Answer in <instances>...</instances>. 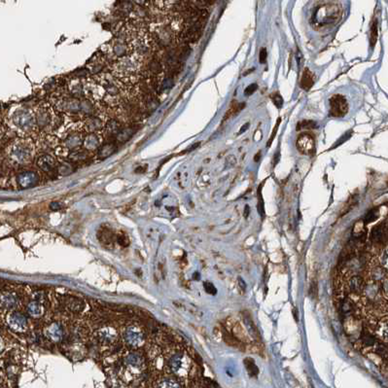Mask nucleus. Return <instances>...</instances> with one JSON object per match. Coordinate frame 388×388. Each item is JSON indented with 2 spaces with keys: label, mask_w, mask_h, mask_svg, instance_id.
I'll list each match as a JSON object with an SVG mask.
<instances>
[{
  "label": "nucleus",
  "mask_w": 388,
  "mask_h": 388,
  "mask_svg": "<svg viewBox=\"0 0 388 388\" xmlns=\"http://www.w3.org/2000/svg\"><path fill=\"white\" fill-rule=\"evenodd\" d=\"M143 60L136 54H130L112 62V74L125 85L135 84L140 75Z\"/></svg>",
  "instance_id": "f257e3e1"
},
{
  "label": "nucleus",
  "mask_w": 388,
  "mask_h": 388,
  "mask_svg": "<svg viewBox=\"0 0 388 388\" xmlns=\"http://www.w3.org/2000/svg\"><path fill=\"white\" fill-rule=\"evenodd\" d=\"M36 146L29 138L18 139L8 148V157L17 165L30 164L34 159Z\"/></svg>",
  "instance_id": "f03ea898"
},
{
  "label": "nucleus",
  "mask_w": 388,
  "mask_h": 388,
  "mask_svg": "<svg viewBox=\"0 0 388 388\" xmlns=\"http://www.w3.org/2000/svg\"><path fill=\"white\" fill-rule=\"evenodd\" d=\"M12 124L22 136L28 138L38 131L34 110L28 107L17 109L12 115Z\"/></svg>",
  "instance_id": "7ed1b4c3"
},
{
  "label": "nucleus",
  "mask_w": 388,
  "mask_h": 388,
  "mask_svg": "<svg viewBox=\"0 0 388 388\" xmlns=\"http://www.w3.org/2000/svg\"><path fill=\"white\" fill-rule=\"evenodd\" d=\"M33 110L38 131L44 134H49L53 130H56L57 125L59 124L60 116L56 114L55 110L49 103L42 102Z\"/></svg>",
  "instance_id": "20e7f679"
},
{
  "label": "nucleus",
  "mask_w": 388,
  "mask_h": 388,
  "mask_svg": "<svg viewBox=\"0 0 388 388\" xmlns=\"http://www.w3.org/2000/svg\"><path fill=\"white\" fill-rule=\"evenodd\" d=\"M193 365L194 363L192 362L190 355H187L184 352H176L170 360V368L172 373L179 377L189 376Z\"/></svg>",
  "instance_id": "39448f33"
},
{
  "label": "nucleus",
  "mask_w": 388,
  "mask_h": 388,
  "mask_svg": "<svg viewBox=\"0 0 388 388\" xmlns=\"http://www.w3.org/2000/svg\"><path fill=\"white\" fill-rule=\"evenodd\" d=\"M341 17L340 9L334 5H324L314 13L313 21L318 24L319 27H326L330 24H334Z\"/></svg>",
  "instance_id": "423d86ee"
},
{
  "label": "nucleus",
  "mask_w": 388,
  "mask_h": 388,
  "mask_svg": "<svg viewBox=\"0 0 388 388\" xmlns=\"http://www.w3.org/2000/svg\"><path fill=\"white\" fill-rule=\"evenodd\" d=\"M371 240L373 244V249H375L376 252L382 251V245H386L387 241V221L384 220V222H381L374 226L371 233Z\"/></svg>",
  "instance_id": "0eeeda50"
},
{
  "label": "nucleus",
  "mask_w": 388,
  "mask_h": 388,
  "mask_svg": "<svg viewBox=\"0 0 388 388\" xmlns=\"http://www.w3.org/2000/svg\"><path fill=\"white\" fill-rule=\"evenodd\" d=\"M224 328L228 332H230L237 340H239L240 342H243L244 344H247L249 342H252L250 340L249 335H247L245 329L242 327V325L238 321L232 319V318H228L226 320V324H225Z\"/></svg>",
  "instance_id": "6e6552de"
},
{
  "label": "nucleus",
  "mask_w": 388,
  "mask_h": 388,
  "mask_svg": "<svg viewBox=\"0 0 388 388\" xmlns=\"http://www.w3.org/2000/svg\"><path fill=\"white\" fill-rule=\"evenodd\" d=\"M348 111V104L344 96L335 94L330 98V114L333 117H342Z\"/></svg>",
  "instance_id": "1a4fd4ad"
},
{
  "label": "nucleus",
  "mask_w": 388,
  "mask_h": 388,
  "mask_svg": "<svg viewBox=\"0 0 388 388\" xmlns=\"http://www.w3.org/2000/svg\"><path fill=\"white\" fill-rule=\"evenodd\" d=\"M298 150L305 155H312L315 150L314 139L309 133H304L299 136L297 140Z\"/></svg>",
  "instance_id": "9d476101"
},
{
  "label": "nucleus",
  "mask_w": 388,
  "mask_h": 388,
  "mask_svg": "<svg viewBox=\"0 0 388 388\" xmlns=\"http://www.w3.org/2000/svg\"><path fill=\"white\" fill-rule=\"evenodd\" d=\"M105 123L101 117L90 116L82 121V128L89 134L102 133Z\"/></svg>",
  "instance_id": "9b49d317"
},
{
  "label": "nucleus",
  "mask_w": 388,
  "mask_h": 388,
  "mask_svg": "<svg viewBox=\"0 0 388 388\" xmlns=\"http://www.w3.org/2000/svg\"><path fill=\"white\" fill-rule=\"evenodd\" d=\"M124 340L131 346L140 347L144 342V333L140 327H128L124 332Z\"/></svg>",
  "instance_id": "f8f14e48"
},
{
  "label": "nucleus",
  "mask_w": 388,
  "mask_h": 388,
  "mask_svg": "<svg viewBox=\"0 0 388 388\" xmlns=\"http://www.w3.org/2000/svg\"><path fill=\"white\" fill-rule=\"evenodd\" d=\"M96 339L99 343L103 345H112L113 343L117 342L118 340V333L117 331L112 327H102L100 328L96 334Z\"/></svg>",
  "instance_id": "ddd939ff"
},
{
  "label": "nucleus",
  "mask_w": 388,
  "mask_h": 388,
  "mask_svg": "<svg viewBox=\"0 0 388 388\" xmlns=\"http://www.w3.org/2000/svg\"><path fill=\"white\" fill-rule=\"evenodd\" d=\"M124 365L127 372L131 371L133 373H140L144 367V361L140 354L132 352L124 356Z\"/></svg>",
  "instance_id": "4468645a"
},
{
  "label": "nucleus",
  "mask_w": 388,
  "mask_h": 388,
  "mask_svg": "<svg viewBox=\"0 0 388 388\" xmlns=\"http://www.w3.org/2000/svg\"><path fill=\"white\" fill-rule=\"evenodd\" d=\"M83 139L84 138L80 131H74V132H71L69 135H67V137L64 139L61 145L70 152L81 148L83 144Z\"/></svg>",
  "instance_id": "2eb2a0df"
},
{
  "label": "nucleus",
  "mask_w": 388,
  "mask_h": 388,
  "mask_svg": "<svg viewBox=\"0 0 388 388\" xmlns=\"http://www.w3.org/2000/svg\"><path fill=\"white\" fill-rule=\"evenodd\" d=\"M7 323L11 329L17 332L24 331L28 325L26 316L20 312H11L7 316Z\"/></svg>",
  "instance_id": "dca6fc26"
},
{
  "label": "nucleus",
  "mask_w": 388,
  "mask_h": 388,
  "mask_svg": "<svg viewBox=\"0 0 388 388\" xmlns=\"http://www.w3.org/2000/svg\"><path fill=\"white\" fill-rule=\"evenodd\" d=\"M18 305V297L15 293L3 290L0 292V309L10 311L13 310Z\"/></svg>",
  "instance_id": "f3484780"
},
{
  "label": "nucleus",
  "mask_w": 388,
  "mask_h": 388,
  "mask_svg": "<svg viewBox=\"0 0 388 388\" xmlns=\"http://www.w3.org/2000/svg\"><path fill=\"white\" fill-rule=\"evenodd\" d=\"M39 181L38 174L34 171H25L18 176V183L22 188H32Z\"/></svg>",
  "instance_id": "a211bd4d"
},
{
  "label": "nucleus",
  "mask_w": 388,
  "mask_h": 388,
  "mask_svg": "<svg viewBox=\"0 0 388 388\" xmlns=\"http://www.w3.org/2000/svg\"><path fill=\"white\" fill-rule=\"evenodd\" d=\"M101 138L97 134H89L83 139L82 147L87 151L91 152L98 149L101 146Z\"/></svg>",
  "instance_id": "6ab92c4d"
},
{
  "label": "nucleus",
  "mask_w": 388,
  "mask_h": 388,
  "mask_svg": "<svg viewBox=\"0 0 388 388\" xmlns=\"http://www.w3.org/2000/svg\"><path fill=\"white\" fill-rule=\"evenodd\" d=\"M243 321H244V324H245V326H246L247 330H248L249 335L254 340V342L258 343L259 345H262V339H261L260 332H259L257 326H256V324L254 323V321L251 319V317L249 316V314H247V313L243 314Z\"/></svg>",
  "instance_id": "aec40b11"
},
{
  "label": "nucleus",
  "mask_w": 388,
  "mask_h": 388,
  "mask_svg": "<svg viewBox=\"0 0 388 388\" xmlns=\"http://www.w3.org/2000/svg\"><path fill=\"white\" fill-rule=\"evenodd\" d=\"M36 164H37V167L41 171H45V172H50L57 167V161H56L55 157L49 155V154L40 156L37 159Z\"/></svg>",
  "instance_id": "412c9836"
},
{
  "label": "nucleus",
  "mask_w": 388,
  "mask_h": 388,
  "mask_svg": "<svg viewBox=\"0 0 388 388\" xmlns=\"http://www.w3.org/2000/svg\"><path fill=\"white\" fill-rule=\"evenodd\" d=\"M45 334H46L47 338H49L51 341H53L54 342H61L62 335H63L62 327L59 323H56V322L52 323L51 325L47 327Z\"/></svg>",
  "instance_id": "4be33fe9"
},
{
  "label": "nucleus",
  "mask_w": 388,
  "mask_h": 388,
  "mask_svg": "<svg viewBox=\"0 0 388 388\" xmlns=\"http://www.w3.org/2000/svg\"><path fill=\"white\" fill-rule=\"evenodd\" d=\"M222 338H223L224 342H226L228 345L234 347V348H237L240 351H245V344L243 342H240L239 340H237L234 336H233L230 332H228L225 328L222 331Z\"/></svg>",
  "instance_id": "5701e85b"
},
{
  "label": "nucleus",
  "mask_w": 388,
  "mask_h": 388,
  "mask_svg": "<svg viewBox=\"0 0 388 388\" xmlns=\"http://www.w3.org/2000/svg\"><path fill=\"white\" fill-rule=\"evenodd\" d=\"M373 333L381 340V342L387 343V317L377 321Z\"/></svg>",
  "instance_id": "b1692460"
},
{
  "label": "nucleus",
  "mask_w": 388,
  "mask_h": 388,
  "mask_svg": "<svg viewBox=\"0 0 388 388\" xmlns=\"http://www.w3.org/2000/svg\"><path fill=\"white\" fill-rule=\"evenodd\" d=\"M27 311L31 317L37 318V317H40L44 313V307H43L42 303L34 300L29 304Z\"/></svg>",
  "instance_id": "393cba45"
},
{
  "label": "nucleus",
  "mask_w": 388,
  "mask_h": 388,
  "mask_svg": "<svg viewBox=\"0 0 388 388\" xmlns=\"http://www.w3.org/2000/svg\"><path fill=\"white\" fill-rule=\"evenodd\" d=\"M313 83L314 81H313V76L311 70L309 68H306L303 72V76L301 79V88L306 91H309L313 86Z\"/></svg>",
  "instance_id": "a878e982"
},
{
  "label": "nucleus",
  "mask_w": 388,
  "mask_h": 388,
  "mask_svg": "<svg viewBox=\"0 0 388 388\" xmlns=\"http://www.w3.org/2000/svg\"><path fill=\"white\" fill-rule=\"evenodd\" d=\"M243 363H244V366L248 372L249 375L252 377H257L258 373H259V369L256 366L254 360H252L251 358H245Z\"/></svg>",
  "instance_id": "bb28decb"
},
{
  "label": "nucleus",
  "mask_w": 388,
  "mask_h": 388,
  "mask_svg": "<svg viewBox=\"0 0 388 388\" xmlns=\"http://www.w3.org/2000/svg\"><path fill=\"white\" fill-rule=\"evenodd\" d=\"M244 105H245L244 103L240 104V103H237L236 101H233L232 104L230 105V108L228 109V111H227L226 114H225V117H224V119H223V122L227 121L229 118H231L234 114H236L237 112H239L241 109L244 108Z\"/></svg>",
  "instance_id": "cd10ccee"
},
{
  "label": "nucleus",
  "mask_w": 388,
  "mask_h": 388,
  "mask_svg": "<svg viewBox=\"0 0 388 388\" xmlns=\"http://www.w3.org/2000/svg\"><path fill=\"white\" fill-rule=\"evenodd\" d=\"M120 124L116 121H109L107 124H105L103 132L107 133L109 135H117L120 132Z\"/></svg>",
  "instance_id": "c85d7f7f"
},
{
  "label": "nucleus",
  "mask_w": 388,
  "mask_h": 388,
  "mask_svg": "<svg viewBox=\"0 0 388 388\" xmlns=\"http://www.w3.org/2000/svg\"><path fill=\"white\" fill-rule=\"evenodd\" d=\"M114 152H115V147L113 146V144H107V145L102 146L98 153H99V157L101 159H104V158H107L109 156L112 155Z\"/></svg>",
  "instance_id": "c756f323"
},
{
  "label": "nucleus",
  "mask_w": 388,
  "mask_h": 388,
  "mask_svg": "<svg viewBox=\"0 0 388 388\" xmlns=\"http://www.w3.org/2000/svg\"><path fill=\"white\" fill-rule=\"evenodd\" d=\"M376 40H377V23H376V21H374L373 26H372V29H371V37H370L371 47L373 48L375 46Z\"/></svg>",
  "instance_id": "7c9ffc66"
},
{
  "label": "nucleus",
  "mask_w": 388,
  "mask_h": 388,
  "mask_svg": "<svg viewBox=\"0 0 388 388\" xmlns=\"http://www.w3.org/2000/svg\"><path fill=\"white\" fill-rule=\"evenodd\" d=\"M317 125L315 124V122L313 121H302L298 124V131H301V130H312L314 127H316Z\"/></svg>",
  "instance_id": "2f4dec72"
},
{
  "label": "nucleus",
  "mask_w": 388,
  "mask_h": 388,
  "mask_svg": "<svg viewBox=\"0 0 388 388\" xmlns=\"http://www.w3.org/2000/svg\"><path fill=\"white\" fill-rule=\"evenodd\" d=\"M158 386H160V387H179L181 385L178 382H176L175 380H173V379L167 378L164 381H162Z\"/></svg>",
  "instance_id": "473e14b6"
},
{
  "label": "nucleus",
  "mask_w": 388,
  "mask_h": 388,
  "mask_svg": "<svg viewBox=\"0 0 388 388\" xmlns=\"http://www.w3.org/2000/svg\"><path fill=\"white\" fill-rule=\"evenodd\" d=\"M377 217H378V210H376L375 208H374V209H371V210L368 212V214L366 215L364 222H365L366 224H368V223H371V222L374 221Z\"/></svg>",
  "instance_id": "72a5a7b5"
},
{
  "label": "nucleus",
  "mask_w": 388,
  "mask_h": 388,
  "mask_svg": "<svg viewBox=\"0 0 388 388\" xmlns=\"http://www.w3.org/2000/svg\"><path fill=\"white\" fill-rule=\"evenodd\" d=\"M203 286H204V289L206 291V293L210 294V295H215L217 293V290L215 288V286L211 283V282H208V281H204L203 282Z\"/></svg>",
  "instance_id": "f704fd0d"
},
{
  "label": "nucleus",
  "mask_w": 388,
  "mask_h": 388,
  "mask_svg": "<svg viewBox=\"0 0 388 388\" xmlns=\"http://www.w3.org/2000/svg\"><path fill=\"white\" fill-rule=\"evenodd\" d=\"M272 100L274 102V104L278 107V108H281L282 105H283V98L282 96L280 95V93H275L272 95Z\"/></svg>",
  "instance_id": "c9c22d12"
},
{
  "label": "nucleus",
  "mask_w": 388,
  "mask_h": 388,
  "mask_svg": "<svg viewBox=\"0 0 388 388\" xmlns=\"http://www.w3.org/2000/svg\"><path fill=\"white\" fill-rule=\"evenodd\" d=\"M280 122H281V119L279 118L278 121H277V124H276L275 127H274V132H273V134L271 135V138H270V140L268 141V147L271 146L272 142L275 140V138H276V136H277V134H278V131H279V126H280Z\"/></svg>",
  "instance_id": "e433bc0d"
},
{
  "label": "nucleus",
  "mask_w": 388,
  "mask_h": 388,
  "mask_svg": "<svg viewBox=\"0 0 388 388\" xmlns=\"http://www.w3.org/2000/svg\"><path fill=\"white\" fill-rule=\"evenodd\" d=\"M257 89H258V85H257L256 83H254V84H251V85H249L248 87L245 89V91H244V94H245L246 96L251 95V94H253V93H255V92L257 91Z\"/></svg>",
  "instance_id": "4c0bfd02"
},
{
  "label": "nucleus",
  "mask_w": 388,
  "mask_h": 388,
  "mask_svg": "<svg viewBox=\"0 0 388 388\" xmlns=\"http://www.w3.org/2000/svg\"><path fill=\"white\" fill-rule=\"evenodd\" d=\"M161 6H171L175 4L178 0H156Z\"/></svg>",
  "instance_id": "58836bf2"
},
{
  "label": "nucleus",
  "mask_w": 388,
  "mask_h": 388,
  "mask_svg": "<svg viewBox=\"0 0 388 388\" xmlns=\"http://www.w3.org/2000/svg\"><path fill=\"white\" fill-rule=\"evenodd\" d=\"M259 60L261 63H265L266 60H267V50L265 48H262L261 51H260V56H259Z\"/></svg>",
  "instance_id": "ea45409f"
},
{
  "label": "nucleus",
  "mask_w": 388,
  "mask_h": 388,
  "mask_svg": "<svg viewBox=\"0 0 388 388\" xmlns=\"http://www.w3.org/2000/svg\"><path fill=\"white\" fill-rule=\"evenodd\" d=\"M60 207H61V204L59 202L51 203V208L54 209V210H58V209H60Z\"/></svg>",
  "instance_id": "a19ab883"
},
{
  "label": "nucleus",
  "mask_w": 388,
  "mask_h": 388,
  "mask_svg": "<svg viewBox=\"0 0 388 388\" xmlns=\"http://www.w3.org/2000/svg\"><path fill=\"white\" fill-rule=\"evenodd\" d=\"M249 125H250V124H249V123H246V124H244L243 126H241V127H240V131H239V133H238V135L245 133V132H246V130L248 128Z\"/></svg>",
  "instance_id": "79ce46f5"
},
{
  "label": "nucleus",
  "mask_w": 388,
  "mask_h": 388,
  "mask_svg": "<svg viewBox=\"0 0 388 388\" xmlns=\"http://www.w3.org/2000/svg\"><path fill=\"white\" fill-rule=\"evenodd\" d=\"M3 348H4V342H3V340H2V338L0 336V352H2Z\"/></svg>",
  "instance_id": "37998d69"
},
{
  "label": "nucleus",
  "mask_w": 388,
  "mask_h": 388,
  "mask_svg": "<svg viewBox=\"0 0 388 388\" xmlns=\"http://www.w3.org/2000/svg\"><path fill=\"white\" fill-rule=\"evenodd\" d=\"M249 212H250V207H249L248 205H246V206H245V213H244V216H245V217L248 216Z\"/></svg>",
  "instance_id": "c03bdc74"
}]
</instances>
